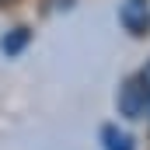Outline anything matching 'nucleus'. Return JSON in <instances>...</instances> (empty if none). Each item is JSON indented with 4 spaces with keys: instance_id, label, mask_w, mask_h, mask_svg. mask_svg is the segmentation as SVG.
<instances>
[{
    "instance_id": "obj_1",
    "label": "nucleus",
    "mask_w": 150,
    "mask_h": 150,
    "mask_svg": "<svg viewBox=\"0 0 150 150\" xmlns=\"http://www.w3.org/2000/svg\"><path fill=\"white\" fill-rule=\"evenodd\" d=\"M115 105H119V115L129 119V122L143 119V112H147V91H143L140 74H136V77H126V80L119 84V91H115Z\"/></svg>"
},
{
    "instance_id": "obj_2",
    "label": "nucleus",
    "mask_w": 150,
    "mask_h": 150,
    "mask_svg": "<svg viewBox=\"0 0 150 150\" xmlns=\"http://www.w3.org/2000/svg\"><path fill=\"white\" fill-rule=\"evenodd\" d=\"M119 25L133 38H143L150 28V0H122L119 7Z\"/></svg>"
},
{
    "instance_id": "obj_3",
    "label": "nucleus",
    "mask_w": 150,
    "mask_h": 150,
    "mask_svg": "<svg viewBox=\"0 0 150 150\" xmlns=\"http://www.w3.org/2000/svg\"><path fill=\"white\" fill-rule=\"evenodd\" d=\"M101 147L105 150H136L133 147V136L122 133L119 126H101Z\"/></svg>"
},
{
    "instance_id": "obj_4",
    "label": "nucleus",
    "mask_w": 150,
    "mask_h": 150,
    "mask_svg": "<svg viewBox=\"0 0 150 150\" xmlns=\"http://www.w3.org/2000/svg\"><path fill=\"white\" fill-rule=\"evenodd\" d=\"M25 42H28V32H25V28H14V35H11V38H4L0 45H4V52H7V56H18Z\"/></svg>"
},
{
    "instance_id": "obj_5",
    "label": "nucleus",
    "mask_w": 150,
    "mask_h": 150,
    "mask_svg": "<svg viewBox=\"0 0 150 150\" xmlns=\"http://www.w3.org/2000/svg\"><path fill=\"white\" fill-rule=\"evenodd\" d=\"M140 80H143V91H147V108H150V59H147V67L140 70Z\"/></svg>"
},
{
    "instance_id": "obj_6",
    "label": "nucleus",
    "mask_w": 150,
    "mask_h": 150,
    "mask_svg": "<svg viewBox=\"0 0 150 150\" xmlns=\"http://www.w3.org/2000/svg\"><path fill=\"white\" fill-rule=\"evenodd\" d=\"M4 4H11V0H0V7H4Z\"/></svg>"
}]
</instances>
